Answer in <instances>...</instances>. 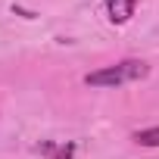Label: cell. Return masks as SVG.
<instances>
[{"label": "cell", "instance_id": "cell-3", "mask_svg": "<svg viewBox=\"0 0 159 159\" xmlns=\"http://www.w3.org/2000/svg\"><path fill=\"white\" fill-rule=\"evenodd\" d=\"M38 153L50 156V159H72L75 156V147L66 143V147H56V143H38Z\"/></svg>", "mask_w": 159, "mask_h": 159}, {"label": "cell", "instance_id": "cell-2", "mask_svg": "<svg viewBox=\"0 0 159 159\" xmlns=\"http://www.w3.org/2000/svg\"><path fill=\"white\" fill-rule=\"evenodd\" d=\"M134 7H137V0H106L109 22H112V25H125V22L134 16Z\"/></svg>", "mask_w": 159, "mask_h": 159}, {"label": "cell", "instance_id": "cell-1", "mask_svg": "<svg viewBox=\"0 0 159 159\" xmlns=\"http://www.w3.org/2000/svg\"><path fill=\"white\" fill-rule=\"evenodd\" d=\"M150 75V66L140 62V59H122L116 66H103L97 72H88L84 75V84L88 88H119V84H131V81H140V78Z\"/></svg>", "mask_w": 159, "mask_h": 159}, {"label": "cell", "instance_id": "cell-4", "mask_svg": "<svg viewBox=\"0 0 159 159\" xmlns=\"http://www.w3.org/2000/svg\"><path fill=\"white\" fill-rule=\"evenodd\" d=\"M134 140H137L140 147H159V125H156V128H140V131H134Z\"/></svg>", "mask_w": 159, "mask_h": 159}]
</instances>
